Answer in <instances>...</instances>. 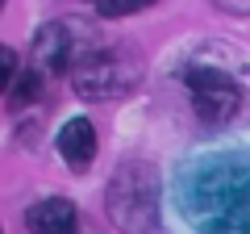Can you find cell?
<instances>
[{
  "mask_svg": "<svg viewBox=\"0 0 250 234\" xmlns=\"http://www.w3.org/2000/svg\"><path fill=\"white\" fill-rule=\"evenodd\" d=\"M92 4H96L100 17H129L138 9H150L154 0H92Z\"/></svg>",
  "mask_w": 250,
  "mask_h": 234,
  "instance_id": "9",
  "label": "cell"
},
{
  "mask_svg": "<svg viewBox=\"0 0 250 234\" xmlns=\"http://www.w3.org/2000/svg\"><path fill=\"white\" fill-rule=\"evenodd\" d=\"M108 217L125 234H146L159 222V171L150 163H121L108 184Z\"/></svg>",
  "mask_w": 250,
  "mask_h": 234,
  "instance_id": "2",
  "label": "cell"
},
{
  "mask_svg": "<svg viewBox=\"0 0 250 234\" xmlns=\"http://www.w3.org/2000/svg\"><path fill=\"white\" fill-rule=\"evenodd\" d=\"M221 9H229V13H250V0H217Z\"/></svg>",
  "mask_w": 250,
  "mask_h": 234,
  "instance_id": "11",
  "label": "cell"
},
{
  "mask_svg": "<svg viewBox=\"0 0 250 234\" xmlns=\"http://www.w3.org/2000/svg\"><path fill=\"white\" fill-rule=\"evenodd\" d=\"M75 222H80V213L67 197H46L25 213V226L34 234H75Z\"/></svg>",
  "mask_w": 250,
  "mask_h": 234,
  "instance_id": "7",
  "label": "cell"
},
{
  "mask_svg": "<svg viewBox=\"0 0 250 234\" xmlns=\"http://www.w3.org/2000/svg\"><path fill=\"white\" fill-rule=\"evenodd\" d=\"M75 34L80 25H67V21H50V25L38 29L34 38V59H38V71H67V67H80L83 59V46H75Z\"/></svg>",
  "mask_w": 250,
  "mask_h": 234,
  "instance_id": "5",
  "label": "cell"
},
{
  "mask_svg": "<svg viewBox=\"0 0 250 234\" xmlns=\"http://www.w3.org/2000/svg\"><path fill=\"white\" fill-rule=\"evenodd\" d=\"M184 213L200 234H250V163L213 159L188 171Z\"/></svg>",
  "mask_w": 250,
  "mask_h": 234,
  "instance_id": "1",
  "label": "cell"
},
{
  "mask_svg": "<svg viewBox=\"0 0 250 234\" xmlns=\"http://www.w3.org/2000/svg\"><path fill=\"white\" fill-rule=\"evenodd\" d=\"M59 155H62V163L75 167V171H83L96 159V130H92L88 117H71V121L59 130Z\"/></svg>",
  "mask_w": 250,
  "mask_h": 234,
  "instance_id": "6",
  "label": "cell"
},
{
  "mask_svg": "<svg viewBox=\"0 0 250 234\" xmlns=\"http://www.w3.org/2000/svg\"><path fill=\"white\" fill-rule=\"evenodd\" d=\"M13 80H17V54L4 50V54H0V84H4V88H13Z\"/></svg>",
  "mask_w": 250,
  "mask_h": 234,
  "instance_id": "10",
  "label": "cell"
},
{
  "mask_svg": "<svg viewBox=\"0 0 250 234\" xmlns=\"http://www.w3.org/2000/svg\"><path fill=\"white\" fill-rule=\"evenodd\" d=\"M188 88H192V100H196V113L205 117L208 126H221L242 109V88L233 84V75H225L221 67L196 63L188 71Z\"/></svg>",
  "mask_w": 250,
  "mask_h": 234,
  "instance_id": "4",
  "label": "cell"
},
{
  "mask_svg": "<svg viewBox=\"0 0 250 234\" xmlns=\"http://www.w3.org/2000/svg\"><path fill=\"white\" fill-rule=\"evenodd\" d=\"M138 63H129V59H117V54H88L80 67H75V92H80L83 100H117L125 96V92L138 88Z\"/></svg>",
  "mask_w": 250,
  "mask_h": 234,
  "instance_id": "3",
  "label": "cell"
},
{
  "mask_svg": "<svg viewBox=\"0 0 250 234\" xmlns=\"http://www.w3.org/2000/svg\"><path fill=\"white\" fill-rule=\"evenodd\" d=\"M38 96H42V71L29 67V71H21L17 80H13V88H9V109H25V105H34Z\"/></svg>",
  "mask_w": 250,
  "mask_h": 234,
  "instance_id": "8",
  "label": "cell"
}]
</instances>
